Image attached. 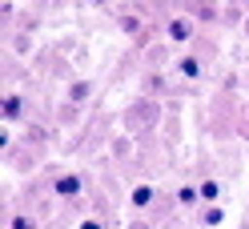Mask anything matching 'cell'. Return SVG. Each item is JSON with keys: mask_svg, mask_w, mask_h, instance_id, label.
<instances>
[{"mask_svg": "<svg viewBox=\"0 0 249 229\" xmlns=\"http://www.w3.org/2000/svg\"><path fill=\"white\" fill-rule=\"evenodd\" d=\"M56 193H60V197H76V193H81V177H72V173L60 177V181H56Z\"/></svg>", "mask_w": 249, "mask_h": 229, "instance_id": "obj_1", "label": "cell"}, {"mask_svg": "<svg viewBox=\"0 0 249 229\" xmlns=\"http://www.w3.org/2000/svg\"><path fill=\"white\" fill-rule=\"evenodd\" d=\"M169 36H173V40H189L193 36V20H173V24H169Z\"/></svg>", "mask_w": 249, "mask_h": 229, "instance_id": "obj_2", "label": "cell"}, {"mask_svg": "<svg viewBox=\"0 0 249 229\" xmlns=\"http://www.w3.org/2000/svg\"><path fill=\"white\" fill-rule=\"evenodd\" d=\"M197 197H201L197 185H181V189H177V201H181V205H197Z\"/></svg>", "mask_w": 249, "mask_h": 229, "instance_id": "obj_3", "label": "cell"}, {"mask_svg": "<svg viewBox=\"0 0 249 229\" xmlns=\"http://www.w3.org/2000/svg\"><path fill=\"white\" fill-rule=\"evenodd\" d=\"M201 201H217V197H221V185H217V181H201Z\"/></svg>", "mask_w": 249, "mask_h": 229, "instance_id": "obj_4", "label": "cell"}, {"mask_svg": "<svg viewBox=\"0 0 249 229\" xmlns=\"http://www.w3.org/2000/svg\"><path fill=\"white\" fill-rule=\"evenodd\" d=\"M149 201H153V185H137V189H133V205L141 209V205H149Z\"/></svg>", "mask_w": 249, "mask_h": 229, "instance_id": "obj_5", "label": "cell"}, {"mask_svg": "<svg viewBox=\"0 0 249 229\" xmlns=\"http://www.w3.org/2000/svg\"><path fill=\"white\" fill-rule=\"evenodd\" d=\"M181 72L189 76V81H197V76H201V65H197V56H185V60H181Z\"/></svg>", "mask_w": 249, "mask_h": 229, "instance_id": "obj_6", "label": "cell"}, {"mask_svg": "<svg viewBox=\"0 0 249 229\" xmlns=\"http://www.w3.org/2000/svg\"><path fill=\"white\" fill-rule=\"evenodd\" d=\"M4 117H8V121L20 117V97H4Z\"/></svg>", "mask_w": 249, "mask_h": 229, "instance_id": "obj_7", "label": "cell"}, {"mask_svg": "<svg viewBox=\"0 0 249 229\" xmlns=\"http://www.w3.org/2000/svg\"><path fill=\"white\" fill-rule=\"evenodd\" d=\"M221 221H225V209L209 205V209H205V225H221Z\"/></svg>", "mask_w": 249, "mask_h": 229, "instance_id": "obj_8", "label": "cell"}, {"mask_svg": "<svg viewBox=\"0 0 249 229\" xmlns=\"http://www.w3.org/2000/svg\"><path fill=\"white\" fill-rule=\"evenodd\" d=\"M12 229H36V221L24 217V213H17V217H12Z\"/></svg>", "mask_w": 249, "mask_h": 229, "instance_id": "obj_9", "label": "cell"}, {"mask_svg": "<svg viewBox=\"0 0 249 229\" xmlns=\"http://www.w3.org/2000/svg\"><path fill=\"white\" fill-rule=\"evenodd\" d=\"M81 229H105V225H101L97 217H85V221H81Z\"/></svg>", "mask_w": 249, "mask_h": 229, "instance_id": "obj_10", "label": "cell"}]
</instances>
